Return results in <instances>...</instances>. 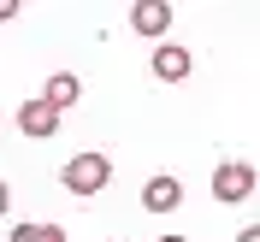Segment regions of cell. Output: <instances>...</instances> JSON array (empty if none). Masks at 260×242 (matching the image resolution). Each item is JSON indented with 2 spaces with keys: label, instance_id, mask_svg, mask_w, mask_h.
<instances>
[{
  "label": "cell",
  "instance_id": "obj_1",
  "mask_svg": "<svg viewBox=\"0 0 260 242\" xmlns=\"http://www.w3.org/2000/svg\"><path fill=\"white\" fill-rule=\"evenodd\" d=\"M59 183L71 195H101L113 183V160H107V154H71V160L59 165Z\"/></svg>",
  "mask_w": 260,
  "mask_h": 242
},
{
  "label": "cell",
  "instance_id": "obj_2",
  "mask_svg": "<svg viewBox=\"0 0 260 242\" xmlns=\"http://www.w3.org/2000/svg\"><path fill=\"white\" fill-rule=\"evenodd\" d=\"M248 195H254V165L248 160H219L213 165V201L219 207H237Z\"/></svg>",
  "mask_w": 260,
  "mask_h": 242
},
{
  "label": "cell",
  "instance_id": "obj_3",
  "mask_svg": "<svg viewBox=\"0 0 260 242\" xmlns=\"http://www.w3.org/2000/svg\"><path fill=\"white\" fill-rule=\"evenodd\" d=\"M18 130H24L30 142H48V136H59V113H53L48 100H24V107H18Z\"/></svg>",
  "mask_w": 260,
  "mask_h": 242
},
{
  "label": "cell",
  "instance_id": "obj_4",
  "mask_svg": "<svg viewBox=\"0 0 260 242\" xmlns=\"http://www.w3.org/2000/svg\"><path fill=\"white\" fill-rule=\"evenodd\" d=\"M172 207H183V183L172 178V171L148 178L142 183V213H172Z\"/></svg>",
  "mask_w": 260,
  "mask_h": 242
},
{
  "label": "cell",
  "instance_id": "obj_5",
  "mask_svg": "<svg viewBox=\"0 0 260 242\" xmlns=\"http://www.w3.org/2000/svg\"><path fill=\"white\" fill-rule=\"evenodd\" d=\"M189 71H195L189 48H178V42H160V48H154V77L160 83H183Z\"/></svg>",
  "mask_w": 260,
  "mask_h": 242
},
{
  "label": "cell",
  "instance_id": "obj_6",
  "mask_svg": "<svg viewBox=\"0 0 260 242\" xmlns=\"http://www.w3.org/2000/svg\"><path fill=\"white\" fill-rule=\"evenodd\" d=\"M166 24H172V6L166 0H136L130 6V30L136 36H166Z\"/></svg>",
  "mask_w": 260,
  "mask_h": 242
},
{
  "label": "cell",
  "instance_id": "obj_7",
  "mask_svg": "<svg viewBox=\"0 0 260 242\" xmlns=\"http://www.w3.org/2000/svg\"><path fill=\"white\" fill-rule=\"evenodd\" d=\"M42 100H48L53 113H65V107H77V100H83V83L71 77V71H53V77H48V95H42Z\"/></svg>",
  "mask_w": 260,
  "mask_h": 242
},
{
  "label": "cell",
  "instance_id": "obj_8",
  "mask_svg": "<svg viewBox=\"0 0 260 242\" xmlns=\"http://www.w3.org/2000/svg\"><path fill=\"white\" fill-rule=\"evenodd\" d=\"M6 242H42V225H12V236Z\"/></svg>",
  "mask_w": 260,
  "mask_h": 242
},
{
  "label": "cell",
  "instance_id": "obj_9",
  "mask_svg": "<svg viewBox=\"0 0 260 242\" xmlns=\"http://www.w3.org/2000/svg\"><path fill=\"white\" fill-rule=\"evenodd\" d=\"M42 242H71V236H65V225H42Z\"/></svg>",
  "mask_w": 260,
  "mask_h": 242
},
{
  "label": "cell",
  "instance_id": "obj_10",
  "mask_svg": "<svg viewBox=\"0 0 260 242\" xmlns=\"http://www.w3.org/2000/svg\"><path fill=\"white\" fill-rule=\"evenodd\" d=\"M12 213V189H6V178H0V219Z\"/></svg>",
  "mask_w": 260,
  "mask_h": 242
},
{
  "label": "cell",
  "instance_id": "obj_11",
  "mask_svg": "<svg viewBox=\"0 0 260 242\" xmlns=\"http://www.w3.org/2000/svg\"><path fill=\"white\" fill-rule=\"evenodd\" d=\"M18 18V0H0V24H12Z\"/></svg>",
  "mask_w": 260,
  "mask_h": 242
},
{
  "label": "cell",
  "instance_id": "obj_12",
  "mask_svg": "<svg viewBox=\"0 0 260 242\" xmlns=\"http://www.w3.org/2000/svg\"><path fill=\"white\" fill-rule=\"evenodd\" d=\"M237 242H260V225H248V230H243V236H237Z\"/></svg>",
  "mask_w": 260,
  "mask_h": 242
},
{
  "label": "cell",
  "instance_id": "obj_13",
  "mask_svg": "<svg viewBox=\"0 0 260 242\" xmlns=\"http://www.w3.org/2000/svg\"><path fill=\"white\" fill-rule=\"evenodd\" d=\"M160 242H189V236H160Z\"/></svg>",
  "mask_w": 260,
  "mask_h": 242
}]
</instances>
